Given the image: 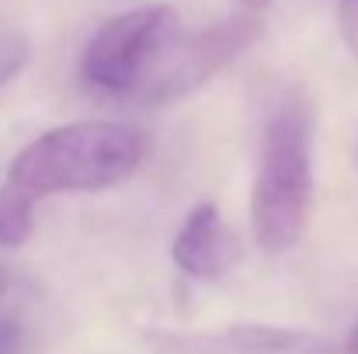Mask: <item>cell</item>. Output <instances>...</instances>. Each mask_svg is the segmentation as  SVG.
Wrapping results in <instances>:
<instances>
[{
	"instance_id": "cell-4",
	"label": "cell",
	"mask_w": 358,
	"mask_h": 354,
	"mask_svg": "<svg viewBox=\"0 0 358 354\" xmlns=\"http://www.w3.org/2000/svg\"><path fill=\"white\" fill-rule=\"evenodd\" d=\"M257 38H261V21L254 17V10L220 17L195 35L181 31L174 38V45L167 49V56L160 59V66L150 73V80L129 101L146 105V108H164L171 101H181L192 91H199L202 84H209L223 66H230Z\"/></svg>"
},
{
	"instance_id": "cell-3",
	"label": "cell",
	"mask_w": 358,
	"mask_h": 354,
	"mask_svg": "<svg viewBox=\"0 0 358 354\" xmlns=\"http://www.w3.org/2000/svg\"><path fill=\"white\" fill-rule=\"evenodd\" d=\"M178 35L181 21L171 3L132 7L91 35L80 52V77L98 94L132 98L160 66Z\"/></svg>"
},
{
	"instance_id": "cell-7",
	"label": "cell",
	"mask_w": 358,
	"mask_h": 354,
	"mask_svg": "<svg viewBox=\"0 0 358 354\" xmlns=\"http://www.w3.org/2000/svg\"><path fill=\"white\" fill-rule=\"evenodd\" d=\"M28 52H31L28 35L17 31V28H10V24H0V87L10 84L24 70Z\"/></svg>"
},
{
	"instance_id": "cell-10",
	"label": "cell",
	"mask_w": 358,
	"mask_h": 354,
	"mask_svg": "<svg viewBox=\"0 0 358 354\" xmlns=\"http://www.w3.org/2000/svg\"><path fill=\"white\" fill-rule=\"evenodd\" d=\"M345 354H358V327L348 334V341H345Z\"/></svg>"
},
{
	"instance_id": "cell-11",
	"label": "cell",
	"mask_w": 358,
	"mask_h": 354,
	"mask_svg": "<svg viewBox=\"0 0 358 354\" xmlns=\"http://www.w3.org/2000/svg\"><path fill=\"white\" fill-rule=\"evenodd\" d=\"M3 285H7V274H3V271H0V292H3Z\"/></svg>"
},
{
	"instance_id": "cell-6",
	"label": "cell",
	"mask_w": 358,
	"mask_h": 354,
	"mask_svg": "<svg viewBox=\"0 0 358 354\" xmlns=\"http://www.w3.org/2000/svg\"><path fill=\"white\" fill-rule=\"evenodd\" d=\"M31 202H24L10 188H0V246H21L31 233Z\"/></svg>"
},
{
	"instance_id": "cell-1",
	"label": "cell",
	"mask_w": 358,
	"mask_h": 354,
	"mask_svg": "<svg viewBox=\"0 0 358 354\" xmlns=\"http://www.w3.org/2000/svg\"><path fill=\"white\" fill-rule=\"evenodd\" d=\"M143 163V135L132 125L84 118L35 135L10 163L3 188L38 205L52 195H84L122 184Z\"/></svg>"
},
{
	"instance_id": "cell-5",
	"label": "cell",
	"mask_w": 358,
	"mask_h": 354,
	"mask_svg": "<svg viewBox=\"0 0 358 354\" xmlns=\"http://www.w3.org/2000/svg\"><path fill=\"white\" fill-rule=\"evenodd\" d=\"M171 257L188 278H199V281H216L230 271L237 257L234 236L227 233L223 216L213 202H199L185 216L181 230L174 233V243H171Z\"/></svg>"
},
{
	"instance_id": "cell-9",
	"label": "cell",
	"mask_w": 358,
	"mask_h": 354,
	"mask_svg": "<svg viewBox=\"0 0 358 354\" xmlns=\"http://www.w3.org/2000/svg\"><path fill=\"white\" fill-rule=\"evenodd\" d=\"M240 3H243L247 10H254V14H261V10H268V7H271L275 0H240Z\"/></svg>"
},
{
	"instance_id": "cell-8",
	"label": "cell",
	"mask_w": 358,
	"mask_h": 354,
	"mask_svg": "<svg viewBox=\"0 0 358 354\" xmlns=\"http://www.w3.org/2000/svg\"><path fill=\"white\" fill-rule=\"evenodd\" d=\"M341 31L348 49L358 56V0H341Z\"/></svg>"
},
{
	"instance_id": "cell-2",
	"label": "cell",
	"mask_w": 358,
	"mask_h": 354,
	"mask_svg": "<svg viewBox=\"0 0 358 354\" xmlns=\"http://www.w3.org/2000/svg\"><path fill=\"white\" fill-rule=\"evenodd\" d=\"M313 205V115L303 98H282L261 132L250 188V230L264 253H289Z\"/></svg>"
}]
</instances>
